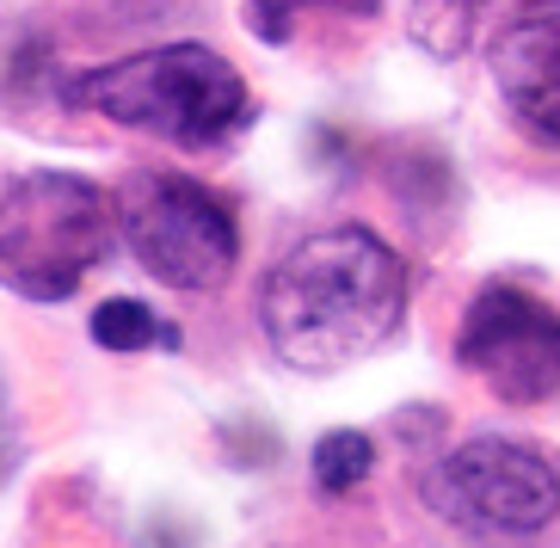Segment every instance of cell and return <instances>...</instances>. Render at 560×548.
Masks as SVG:
<instances>
[{"mask_svg": "<svg viewBox=\"0 0 560 548\" xmlns=\"http://www.w3.org/2000/svg\"><path fill=\"white\" fill-rule=\"evenodd\" d=\"M407 320V266L363 222H339L283 253L259 283V327L278 364L302 376L376 358Z\"/></svg>", "mask_w": 560, "mask_h": 548, "instance_id": "obj_1", "label": "cell"}, {"mask_svg": "<svg viewBox=\"0 0 560 548\" xmlns=\"http://www.w3.org/2000/svg\"><path fill=\"white\" fill-rule=\"evenodd\" d=\"M74 105L179 149H222L253 124V93L241 68L210 44H161L86 68L74 81Z\"/></svg>", "mask_w": 560, "mask_h": 548, "instance_id": "obj_2", "label": "cell"}, {"mask_svg": "<svg viewBox=\"0 0 560 548\" xmlns=\"http://www.w3.org/2000/svg\"><path fill=\"white\" fill-rule=\"evenodd\" d=\"M112 253V203L93 179L32 166L0 185V283L25 302H68Z\"/></svg>", "mask_w": 560, "mask_h": 548, "instance_id": "obj_3", "label": "cell"}, {"mask_svg": "<svg viewBox=\"0 0 560 548\" xmlns=\"http://www.w3.org/2000/svg\"><path fill=\"white\" fill-rule=\"evenodd\" d=\"M117 222H124L130 259L166 290L210 296L241 266L234 210L215 198L210 185L185 179V173H142V179H130L124 198H117Z\"/></svg>", "mask_w": 560, "mask_h": 548, "instance_id": "obj_4", "label": "cell"}, {"mask_svg": "<svg viewBox=\"0 0 560 548\" xmlns=\"http://www.w3.org/2000/svg\"><path fill=\"white\" fill-rule=\"evenodd\" d=\"M431 505L480 536H536L560 517V463L529 438H468L431 468Z\"/></svg>", "mask_w": 560, "mask_h": 548, "instance_id": "obj_5", "label": "cell"}, {"mask_svg": "<svg viewBox=\"0 0 560 548\" xmlns=\"http://www.w3.org/2000/svg\"><path fill=\"white\" fill-rule=\"evenodd\" d=\"M456 364L505 407H542L560 395V308L517 283H487L462 315Z\"/></svg>", "mask_w": 560, "mask_h": 548, "instance_id": "obj_6", "label": "cell"}, {"mask_svg": "<svg viewBox=\"0 0 560 548\" xmlns=\"http://www.w3.org/2000/svg\"><path fill=\"white\" fill-rule=\"evenodd\" d=\"M493 86L511 124L548 149H560V7L529 13L493 44Z\"/></svg>", "mask_w": 560, "mask_h": 548, "instance_id": "obj_7", "label": "cell"}, {"mask_svg": "<svg viewBox=\"0 0 560 548\" xmlns=\"http://www.w3.org/2000/svg\"><path fill=\"white\" fill-rule=\"evenodd\" d=\"M93 339L105 351H149V346L179 351V327H166L149 302H136V296H105L93 308Z\"/></svg>", "mask_w": 560, "mask_h": 548, "instance_id": "obj_8", "label": "cell"}, {"mask_svg": "<svg viewBox=\"0 0 560 548\" xmlns=\"http://www.w3.org/2000/svg\"><path fill=\"white\" fill-rule=\"evenodd\" d=\"M370 468H376V444H370V432H351V425L314 438V450H308V475L327 499H346L351 487H363Z\"/></svg>", "mask_w": 560, "mask_h": 548, "instance_id": "obj_9", "label": "cell"}, {"mask_svg": "<svg viewBox=\"0 0 560 548\" xmlns=\"http://www.w3.org/2000/svg\"><path fill=\"white\" fill-rule=\"evenodd\" d=\"M487 0H419V13H412V32H425L431 19L444 13L450 19V32H444V56H456L462 50V37H468V19L480 13Z\"/></svg>", "mask_w": 560, "mask_h": 548, "instance_id": "obj_10", "label": "cell"}, {"mask_svg": "<svg viewBox=\"0 0 560 548\" xmlns=\"http://www.w3.org/2000/svg\"><path fill=\"white\" fill-rule=\"evenodd\" d=\"M302 0H247L241 19H247V32L265 37V44H290V13H296Z\"/></svg>", "mask_w": 560, "mask_h": 548, "instance_id": "obj_11", "label": "cell"}, {"mask_svg": "<svg viewBox=\"0 0 560 548\" xmlns=\"http://www.w3.org/2000/svg\"><path fill=\"white\" fill-rule=\"evenodd\" d=\"M320 7H339V13H363V19H370L382 0H320Z\"/></svg>", "mask_w": 560, "mask_h": 548, "instance_id": "obj_12", "label": "cell"}, {"mask_svg": "<svg viewBox=\"0 0 560 548\" xmlns=\"http://www.w3.org/2000/svg\"><path fill=\"white\" fill-rule=\"evenodd\" d=\"M13 468V450H7V400H0V475Z\"/></svg>", "mask_w": 560, "mask_h": 548, "instance_id": "obj_13", "label": "cell"}]
</instances>
